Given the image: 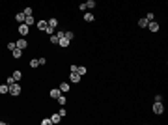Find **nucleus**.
I'll return each mask as SVG.
<instances>
[{
  "mask_svg": "<svg viewBox=\"0 0 168 125\" xmlns=\"http://www.w3.org/2000/svg\"><path fill=\"white\" fill-rule=\"evenodd\" d=\"M15 47H17V45H15V43H13V41H11V43H8V49H9V51H13V49H15Z\"/></svg>",
  "mask_w": 168,
  "mask_h": 125,
  "instance_id": "obj_34",
  "label": "nucleus"
},
{
  "mask_svg": "<svg viewBox=\"0 0 168 125\" xmlns=\"http://www.w3.org/2000/svg\"><path fill=\"white\" fill-rule=\"evenodd\" d=\"M64 37H67L69 41H73V37H75V34H73L71 30H66V32H64Z\"/></svg>",
  "mask_w": 168,
  "mask_h": 125,
  "instance_id": "obj_19",
  "label": "nucleus"
},
{
  "mask_svg": "<svg viewBox=\"0 0 168 125\" xmlns=\"http://www.w3.org/2000/svg\"><path fill=\"white\" fill-rule=\"evenodd\" d=\"M11 77H13V80H15V82H19L21 78H23V73H21V71H13V75H11Z\"/></svg>",
  "mask_w": 168,
  "mask_h": 125,
  "instance_id": "obj_13",
  "label": "nucleus"
},
{
  "mask_svg": "<svg viewBox=\"0 0 168 125\" xmlns=\"http://www.w3.org/2000/svg\"><path fill=\"white\" fill-rule=\"evenodd\" d=\"M58 114H60V116H62V118H64V116H66V114H67V110H66V108H60V112H58Z\"/></svg>",
  "mask_w": 168,
  "mask_h": 125,
  "instance_id": "obj_30",
  "label": "nucleus"
},
{
  "mask_svg": "<svg viewBox=\"0 0 168 125\" xmlns=\"http://www.w3.org/2000/svg\"><path fill=\"white\" fill-rule=\"evenodd\" d=\"M11 54H13V58H17V60H19L21 56H23V51H21V49H17V47H15V49L11 51Z\"/></svg>",
  "mask_w": 168,
  "mask_h": 125,
  "instance_id": "obj_9",
  "label": "nucleus"
},
{
  "mask_svg": "<svg viewBox=\"0 0 168 125\" xmlns=\"http://www.w3.org/2000/svg\"><path fill=\"white\" fill-rule=\"evenodd\" d=\"M41 125H51V118H45V119H41Z\"/></svg>",
  "mask_w": 168,
  "mask_h": 125,
  "instance_id": "obj_27",
  "label": "nucleus"
},
{
  "mask_svg": "<svg viewBox=\"0 0 168 125\" xmlns=\"http://www.w3.org/2000/svg\"><path fill=\"white\" fill-rule=\"evenodd\" d=\"M24 24H28V26L34 24V17H32V15H26V17H24Z\"/></svg>",
  "mask_w": 168,
  "mask_h": 125,
  "instance_id": "obj_17",
  "label": "nucleus"
},
{
  "mask_svg": "<svg viewBox=\"0 0 168 125\" xmlns=\"http://www.w3.org/2000/svg\"><path fill=\"white\" fill-rule=\"evenodd\" d=\"M37 66H39V60H37V58H36V60H30V67H32V69H36Z\"/></svg>",
  "mask_w": 168,
  "mask_h": 125,
  "instance_id": "obj_23",
  "label": "nucleus"
},
{
  "mask_svg": "<svg viewBox=\"0 0 168 125\" xmlns=\"http://www.w3.org/2000/svg\"><path fill=\"white\" fill-rule=\"evenodd\" d=\"M56 101H58V105H66V103H67V99H66V95H62V93L58 95V99H56Z\"/></svg>",
  "mask_w": 168,
  "mask_h": 125,
  "instance_id": "obj_18",
  "label": "nucleus"
},
{
  "mask_svg": "<svg viewBox=\"0 0 168 125\" xmlns=\"http://www.w3.org/2000/svg\"><path fill=\"white\" fill-rule=\"evenodd\" d=\"M56 36H58V39H62V37H64V30H58Z\"/></svg>",
  "mask_w": 168,
  "mask_h": 125,
  "instance_id": "obj_31",
  "label": "nucleus"
},
{
  "mask_svg": "<svg viewBox=\"0 0 168 125\" xmlns=\"http://www.w3.org/2000/svg\"><path fill=\"white\" fill-rule=\"evenodd\" d=\"M60 92H62V93H67V92H71L69 82H62V84H60Z\"/></svg>",
  "mask_w": 168,
  "mask_h": 125,
  "instance_id": "obj_6",
  "label": "nucleus"
},
{
  "mask_svg": "<svg viewBox=\"0 0 168 125\" xmlns=\"http://www.w3.org/2000/svg\"><path fill=\"white\" fill-rule=\"evenodd\" d=\"M17 30H19V34H21V37H26V36H28V32H30V26H28V24H24V23H21Z\"/></svg>",
  "mask_w": 168,
  "mask_h": 125,
  "instance_id": "obj_2",
  "label": "nucleus"
},
{
  "mask_svg": "<svg viewBox=\"0 0 168 125\" xmlns=\"http://www.w3.org/2000/svg\"><path fill=\"white\" fill-rule=\"evenodd\" d=\"M86 71H88L86 67H77V73L78 75H86Z\"/></svg>",
  "mask_w": 168,
  "mask_h": 125,
  "instance_id": "obj_25",
  "label": "nucleus"
},
{
  "mask_svg": "<svg viewBox=\"0 0 168 125\" xmlns=\"http://www.w3.org/2000/svg\"><path fill=\"white\" fill-rule=\"evenodd\" d=\"M47 26H49V24H47V21H37V28H39L41 32H43Z\"/></svg>",
  "mask_w": 168,
  "mask_h": 125,
  "instance_id": "obj_12",
  "label": "nucleus"
},
{
  "mask_svg": "<svg viewBox=\"0 0 168 125\" xmlns=\"http://www.w3.org/2000/svg\"><path fill=\"white\" fill-rule=\"evenodd\" d=\"M47 24H49L51 28H54V30H56V26H58V21H56V19H49V21H47Z\"/></svg>",
  "mask_w": 168,
  "mask_h": 125,
  "instance_id": "obj_16",
  "label": "nucleus"
},
{
  "mask_svg": "<svg viewBox=\"0 0 168 125\" xmlns=\"http://www.w3.org/2000/svg\"><path fill=\"white\" fill-rule=\"evenodd\" d=\"M60 119H62V116L56 112V114H52L51 116V123H60Z\"/></svg>",
  "mask_w": 168,
  "mask_h": 125,
  "instance_id": "obj_11",
  "label": "nucleus"
},
{
  "mask_svg": "<svg viewBox=\"0 0 168 125\" xmlns=\"http://www.w3.org/2000/svg\"><path fill=\"white\" fill-rule=\"evenodd\" d=\"M146 28H150V32H153V34H155V32H159V28H161V26H159V23H155V21H150Z\"/></svg>",
  "mask_w": 168,
  "mask_h": 125,
  "instance_id": "obj_5",
  "label": "nucleus"
},
{
  "mask_svg": "<svg viewBox=\"0 0 168 125\" xmlns=\"http://www.w3.org/2000/svg\"><path fill=\"white\" fill-rule=\"evenodd\" d=\"M49 39H51V43H54V45L58 43V36H56V34H52V36H49Z\"/></svg>",
  "mask_w": 168,
  "mask_h": 125,
  "instance_id": "obj_24",
  "label": "nucleus"
},
{
  "mask_svg": "<svg viewBox=\"0 0 168 125\" xmlns=\"http://www.w3.org/2000/svg\"><path fill=\"white\" fill-rule=\"evenodd\" d=\"M84 4H86V8H95V0H86V2H84Z\"/></svg>",
  "mask_w": 168,
  "mask_h": 125,
  "instance_id": "obj_22",
  "label": "nucleus"
},
{
  "mask_svg": "<svg viewBox=\"0 0 168 125\" xmlns=\"http://www.w3.org/2000/svg\"><path fill=\"white\" fill-rule=\"evenodd\" d=\"M43 32H45L47 36H52V32H54V28H51V26H47V28H45Z\"/></svg>",
  "mask_w": 168,
  "mask_h": 125,
  "instance_id": "obj_26",
  "label": "nucleus"
},
{
  "mask_svg": "<svg viewBox=\"0 0 168 125\" xmlns=\"http://www.w3.org/2000/svg\"><path fill=\"white\" fill-rule=\"evenodd\" d=\"M0 93H9V86L8 84H0Z\"/></svg>",
  "mask_w": 168,
  "mask_h": 125,
  "instance_id": "obj_20",
  "label": "nucleus"
},
{
  "mask_svg": "<svg viewBox=\"0 0 168 125\" xmlns=\"http://www.w3.org/2000/svg\"><path fill=\"white\" fill-rule=\"evenodd\" d=\"M58 43H60V47H62V49H66V47H69V45H71V41H69L67 37H62V39H58Z\"/></svg>",
  "mask_w": 168,
  "mask_h": 125,
  "instance_id": "obj_8",
  "label": "nucleus"
},
{
  "mask_svg": "<svg viewBox=\"0 0 168 125\" xmlns=\"http://www.w3.org/2000/svg\"><path fill=\"white\" fill-rule=\"evenodd\" d=\"M78 9H80V11H86L88 8H86V4H80V6H78Z\"/></svg>",
  "mask_w": 168,
  "mask_h": 125,
  "instance_id": "obj_35",
  "label": "nucleus"
},
{
  "mask_svg": "<svg viewBox=\"0 0 168 125\" xmlns=\"http://www.w3.org/2000/svg\"><path fill=\"white\" fill-rule=\"evenodd\" d=\"M23 13H24V15H32V8H24Z\"/></svg>",
  "mask_w": 168,
  "mask_h": 125,
  "instance_id": "obj_29",
  "label": "nucleus"
},
{
  "mask_svg": "<svg viewBox=\"0 0 168 125\" xmlns=\"http://www.w3.org/2000/svg\"><path fill=\"white\" fill-rule=\"evenodd\" d=\"M77 67H78V66H75V64H73V66L69 67V69H71V73H77Z\"/></svg>",
  "mask_w": 168,
  "mask_h": 125,
  "instance_id": "obj_36",
  "label": "nucleus"
},
{
  "mask_svg": "<svg viewBox=\"0 0 168 125\" xmlns=\"http://www.w3.org/2000/svg\"><path fill=\"white\" fill-rule=\"evenodd\" d=\"M37 60H39V66H45V64H47V60H45V58H37Z\"/></svg>",
  "mask_w": 168,
  "mask_h": 125,
  "instance_id": "obj_33",
  "label": "nucleus"
},
{
  "mask_svg": "<svg viewBox=\"0 0 168 125\" xmlns=\"http://www.w3.org/2000/svg\"><path fill=\"white\" fill-rule=\"evenodd\" d=\"M138 26H140V28H146V26H148V19H146V17L140 19V21H138Z\"/></svg>",
  "mask_w": 168,
  "mask_h": 125,
  "instance_id": "obj_21",
  "label": "nucleus"
},
{
  "mask_svg": "<svg viewBox=\"0 0 168 125\" xmlns=\"http://www.w3.org/2000/svg\"><path fill=\"white\" fill-rule=\"evenodd\" d=\"M69 82H71V84L80 82V75H78V73H71V75H69Z\"/></svg>",
  "mask_w": 168,
  "mask_h": 125,
  "instance_id": "obj_7",
  "label": "nucleus"
},
{
  "mask_svg": "<svg viewBox=\"0 0 168 125\" xmlns=\"http://www.w3.org/2000/svg\"><path fill=\"white\" fill-rule=\"evenodd\" d=\"M21 92H23V88H21L17 82H13V84L9 86V93L13 95V97H17V95H21Z\"/></svg>",
  "mask_w": 168,
  "mask_h": 125,
  "instance_id": "obj_1",
  "label": "nucleus"
},
{
  "mask_svg": "<svg viewBox=\"0 0 168 125\" xmlns=\"http://www.w3.org/2000/svg\"><path fill=\"white\" fill-rule=\"evenodd\" d=\"M84 21H86V23H92V21H93V15H92L90 11H84Z\"/></svg>",
  "mask_w": 168,
  "mask_h": 125,
  "instance_id": "obj_15",
  "label": "nucleus"
},
{
  "mask_svg": "<svg viewBox=\"0 0 168 125\" xmlns=\"http://www.w3.org/2000/svg\"><path fill=\"white\" fill-rule=\"evenodd\" d=\"M146 19H148V23H150V21L155 19V15H153V13H148V15H146Z\"/></svg>",
  "mask_w": 168,
  "mask_h": 125,
  "instance_id": "obj_28",
  "label": "nucleus"
},
{
  "mask_svg": "<svg viewBox=\"0 0 168 125\" xmlns=\"http://www.w3.org/2000/svg\"><path fill=\"white\" fill-rule=\"evenodd\" d=\"M24 17H26L24 13H17V15H15V21H17L19 24H21V23H24Z\"/></svg>",
  "mask_w": 168,
  "mask_h": 125,
  "instance_id": "obj_14",
  "label": "nucleus"
},
{
  "mask_svg": "<svg viewBox=\"0 0 168 125\" xmlns=\"http://www.w3.org/2000/svg\"><path fill=\"white\" fill-rule=\"evenodd\" d=\"M153 112H155V114H162V112H164V105H162V101H155V105H153Z\"/></svg>",
  "mask_w": 168,
  "mask_h": 125,
  "instance_id": "obj_3",
  "label": "nucleus"
},
{
  "mask_svg": "<svg viewBox=\"0 0 168 125\" xmlns=\"http://www.w3.org/2000/svg\"><path fill=\"white\" fill-rule=\"evenodd\" d=\"M13 82H15V80H13V77H9V78L6 80V84H8V86H11V84H13Z\"/></svg>",
  "mask_w": 168,
  "mask_h": 125,
  "instance_id": "obj_32",
  "label": "nucleus"
},
{
  "mask_svg": "<svg viewBox=\"0 0 168 125\" xmlns=\"http://www.w3.org/2000/svg\"><path fill=\"white\" fill-rule=\"evenodd\" d=\"M60 93H62V92H60V88H52V90H51V97H52V99H58V95H60Z\"/></svg>",
  "mask_w": 168,
  "mask_h": 125,
  "instance_id": "obj_10",
  "label": "nucleus"
},
{
  "mask_svg": "<svg viewBox=\"0 0 168 125\" xmlns=\"http://www.w3.org/2000/svg\"><path fill=\"white\" fill-rule=\"evenodd\" d=\"M15 45H17V49H21V51H24V49L28 47V41H26V37H21V39L17 41Z\"/></svg>",
  "mask_w": 168,
  "mask_h": 125,
  "instance_id": "obj_4",
  "label": "nucleus"
}]
</instances>
